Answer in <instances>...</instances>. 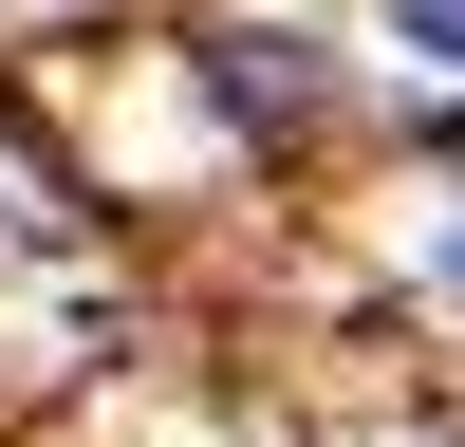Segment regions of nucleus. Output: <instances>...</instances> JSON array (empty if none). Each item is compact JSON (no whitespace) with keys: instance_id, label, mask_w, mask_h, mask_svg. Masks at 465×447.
<instances>
[{"instance_id":"obj_1","label":"nucleus","mask_w":465,"mask_h":447,"mask_svg":"<svg viewBox=\"0 0 465 447\" xmlns=\"http://www.w3.org/2000/svg\"><path fill=\"white\" fill-rule=\"evenodd\" d=\"M391 37H410V56H447V74H465V0H391Z\"/></svg>"},{"instance_id":"obj_2","label":"nucleus","mask_w":465,"mask_h":447,"mask_svg":"<svg viewBox=\"0 0 465 447\" xmlns=\"http://www.w3.org/2000/svg\"><path fill=\"white\" fill-rule=\"evenodd\" d=\"M447 280H465V224H447Z\"/></svg>"}]
</instances>
